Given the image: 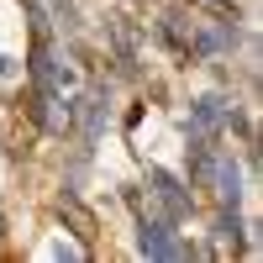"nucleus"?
Masks as SVG:
<instances>
[{"label":"nucleus","instance_id":"f257e3e1","mask_svg":"<svg viewBox=\"0 0 263 263\" xmlns=\"http://www.w3.org/2000/svg\"><path fill=\"white\" fill-rule=\"evenodd\" d=\"M137 248H142L147 258H190V248H184L163 221H142V227H137Z\"/></svg>","mask_w":263,"mask_h":263},{"label":"nucleus","instance_id":"39448f33","mask_svg":"<svg viewBox=\"0 0 263 263\" xmlns=\"http://www.w3.org/2000/svg\"><path fill=\"white\" fill-rule=\"evenodd\" d=\"M211 179L221 184V200H227V205H237V195H242V190H237V184H242V179H237V158H216Z\"/></svg>","mask_w":263,"mask_h":263},{"label":"nucleus","instance_id":"7ed1b4c3","mask_svg":"<svg viewBox=\"0 0 263 263\" xmlns=\"http://www.w3.org/2000/svg\"><path fill=\"white\" fill-rule=\"evenodd\" d=\"M58 216L74 227V237H79V242H90V237H95V216H90V205H79L74 195H58Z\"/></svg>","mask_w":263,"mask_h":263},{"label":"nucleus","instance_id":"f03ea898","mask_svg":"<svg viewBox=\"0 0 263 263\" xmlns=\"http://www.w3.org/2000/svg\"><path fill=\"white\" fill-rule=\"evenodd\" d=\"M163 42L168 48H179V53H195V11H184V6H174L168 16H163Z\"/></svg>","mask_w":263,"mask_h":263},{"label":"nucleus","instance_id":"423d86ee","mask_svg":"<svg viewBox=\"0 0 263 263\" xmlns=\"http://www.w3.org/2000/svg\"><path fill=\"white\" fill-rule=\"evenodd\" d=\"M237 248H242V237H237V216H232V205H227L221 227H216V258H227V253H237Z\"/></svg>","mask_w":263,"mask_h":263},{"label":"nucleus","instance_id":"20e7f679","mask_svg":"<svg viewBox=\"0 0 263 263\" xmlns=\"http://www.w3.org/2000/svg\"><path fill=\"white\" fill-rule=\"evenodd\" d=\"M153 184H158V200L168 205V216H190V195L179 190V179H174V174L153 168Z\"/></svg>","mask_w":263,"mask_h":263},{"label":"nucleus","instance_id":"0eeeda50","mask_svg":"<svg viewBox=\"0 0 263 263\" xmlns=\"http://www.w3.org/2000/svg\"><path fill=\"white\" fill-rule=\"evenodd\" d=\"M221 116H227V111H221V100H211V95H205L200 105H195V132H211Z\"/></svg>","mask_w":263,"mask_h":263}]
</instances>
